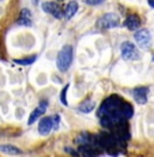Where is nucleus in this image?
<instances>
[{"mask_svg": "<svg viewBox=\"0 0 154 157\" xmlns=\"http://www.w3.org/2000/svg\"><path fill=\"white\" fill-rule=\"evenodd\" d=\"M135 41L141 48H147L152 41V36H150L147 29H138V32H135Z\"/></svg>", "mask_w": 154, "mask_h": 157, "instance_id": "nucleus-7", "label": "nucleus"}, {"mask_svg": "<svg viewBox=\"0 0 154 157\" xmlns=\"http://www.w3.org/2000/svg\"><path fill=\"white\" fill-rule=\"evenodd\" d=\"M79 153L85 157H97L98 150L92 145H79Z\"/></svg>", "mask_w": 154, "mask_h": 157, "instance_id": "nucleus-13", "label": "nucleus"}, {"mask_svg": "<svg viewBox=\"0 0 154 157\" xmlns=\"http://www.w3.org/2000/svg\"><path fill=\"white\" fill-rule=\"evenodd\" d=\"M57 123H59V116L42 117L38 123V132L41 135H48L53 128L57 127Z\"/></svg>", "mask_w": 154, "mask_h": 157, "instance_id": "nucleus-5", "label": "nucleus"}, {"mask_svg": "<svg viewBox=\"0 0 154 157\" xmlns=\"http://www.w3.org/2000/svg\"><path fill=\"white\" fill-rule=\"evenodd\" d=\"M45 111H47V102H41V104L38 105V107L36 108L32 113H30V117H29L28 123H29V124H33V123H34L38 117H41L42 115L45 113Z\"/></svg>", "mask_w": 154, "mask_h": 157, "instance_id": "nucleus-11", "label": "nucleus"}, {"mask_svg": "<svg viewBox=\"0 0 154 157\" xmlns=\"http://www.w3.org/2000/svg\"><path fill=\"white\" fill-rule=\"evenodd\" d=\"M105 0H85V3L89 6H98V4H102Z\"/></svg>", "mask_w": 154, "mask_h": 157, "instance_id": "nucleus-20", "label": "nucleus"}, {"mask_svg": "<svg viewBox=\"0 0 154 157\" xmlns=\"http://www.w3.org/2000/svg\"><path fill=\"white\" fill-rule=\"evenodd\" d=\"M34 60H36V56H30V57H26V59H17L15 63L21 64V66H29V64H32Z\"/></svg>", "mask_w": 154, "mask_h": 157, "instance_id": "nucleus-18", "label": "nucleus"}, {"mask_svg": "<svg viewBox=\"0 0 154 157\" xmlns=\"http://www.w3.org/2000/svg\"><path fill=\"white\" fill-rule=\"evenodd\" d=\"M124 25H126V28L130 30H138L141 26V19L137 14H131V15H128L127 19L124 21Z\"/></svg>", "mask_w": 154, "mask_h": 157, "instance_id": "nucleus-10", "label": "nucleus"}, {"mask_svg": "<svg viewBox=\"0 0 154 157\" xmlns=\"http://www.w3.org/2000/svg\"><path fill=\"white\" fill-rule=\"evenodd\" d=\"M96 26L100 30H109V29L117 28V26H120V18H119V15L115 13L104 14L101 18H98Z\"/></svg>", "mask_w": 154, "mask_h": 157, "instance_id": "nucleus-3", "label": "nucleus"}, {"mask_svg": "<svg viewBox=\"0 0 154 157\" xmlns=\"http://www.w3.org/2000/svg\"><path fill=\"white\" fill-rule=\"evenodd\" d=\"M59 2H63V0H59Z\"/></svg>", "mask_w": 154, "mask_h": 157, "instance_id": "nucleus-24", "label": "nucleus"}, {"mask_svg": "<svg viewBox=\"0 0 154 157\" xmlns=\"http://www.w3.org/2000/svg\"><path fill=\"white\" fill-rule=\"evenodd\" d=\"M124 100L119 96L113 94L105 98L98 107V119L102 127L105 128H113L115 126L120 124L123 122H127L124 113H123V105Z\"/></svg>", "mask_w": 154, "mask_h": 157, "instance_id": "nucleus-1", "label": "nucleus"}, {"mask_svg": "<svg viewBox=\"0 0 154 157\" xmlns=\"http://www.w3.org/2000/svg\"><path fill=\"white\" fill-rule=\"evenodd\" d=\"M123 113H124L126 119H131L132 115H134V108H132L131 104H128V102H124V105H123Z\"/></svg>", "mask_w": 154, "mask_h": 157, "instance_id": "nucleus-17", "label": "nucleus"}, {"mask_svg": "<svg viewBox=\"0 0 154 157\" xmlns=\"http://www.w3.org/2000/svg\"><path fill=\"white\" fill-rule=\"evenodd\" d=\"M72 59H74V49L71 45H64L60 49V52L57 53L56 59V66L60 71H67L70 68Z\"/></svg>", "mask_w": 154, "mask_h": 157, "instance_id": "nucleus-2", "label": "nucleus"}, {"mask_svg": "<svg viewBox=\"0 0 154 157\" xmlns=\"http://www.w3.org/2000/svg\"><path fill=\"white\" fill-rule=\"evenodd\" d=\"M32 13L28 8H23L19 14V18H18V23L22 26H32Z\"/></svg>", "mask_w": 154, "mask_h": 157, "instance_id": "nucleus-12", "label": "nucleus"}, {"mask_svg": "<svg viewBox=\"0 0 154 157\" xmlns=\"http://www.w3.org/2000/svg\"><path fill=\"white\" fill-rule=\"evenodd\" d=\"M153 62H154V56H153Z\"/></svg>", "mask_w": 154, "mask_h": 157, "instance_id": "nucleus-23", "label": "nucleus"}, {"mask_svg": "<svg viewBox=\"0 0 154 157\" xmlns=\"http://www.w3.org/2000/svg\"><path fill=\"white\" fill-rule=\"evenodd\" d=\"M98 137V142H100V146L102 149H107V150H113L119 146V142H117L116 137L112 134V132H100L97 135Z\"/></svg>", "mask_w": 154, "mask_h": 157, "instance_id": "nucleus-4", "label": "nucleus"}, {"mask_svg": "<svg viewBox=\"0 0 154 157\" xmlns=\"http://www.w3.org/2000/svg\"><path fill=\"white\" fill-rule=\"evenodd\" d=\"M42 11L47 13V14H49V15H52V17L57 18V19H60L62 17H64L63 13H62V8L53 2H45L44 4H42Z\"/></svg>", "mask_w": 154, "mask_h": 157, "instance_id": "nucleus-8", "label": "nucleus"}, {"mask_svg": "<svg viewBox=\"0 0 154 157\" xmlns=\"http://www.w3.org/2000/svg\"><path fill=\"white\" fill-rule=\"evenodd\" d=\"M122 57L124 60H135L139 57V51L132 43H123L122 44Z\"/></svg>", "mask_w": 154, "mask_h": 157, "instance_id": "nucleus-6", "label": "nucleus"}, {"mask_svg": "<svg viewBox=\"0 0 154 157\" xmlns=\"http://www.w3.org/2000/svg\"><path fill=\"white\" fill-rule=\"evenodd\" d=\"M147 93L149 89L147 87H137V89L132 90V97L138 104H146L147 101Z\"/></svg>", "mask_w": 154, "mask_h": 157, "instance_id": "nucleus-9", "label": "nucleus"}, {"mask_svg": "<svg viewBox=\"0 0 154 157\" xmlns=\"http://www.w3.org/2000/svg\"><path fill=\"white\" fill-rule=\"evenodd\" d=\"M78 3L77 2H70L67 6H66V8H64V11H63V15H64V18L66 19H71L72 17H74L75 14H77V11H78Z\"/></svg>", "mask_w": 154, "mask_h": 157, "instance_id": "nucleus-14", "label": "nucleus"}, {"mask_svg": "<svg viewBox=\"0 0 154 157\" xmlns=\"http://www.w3.org/2000/svg\"><path fill=\"white\" fill-rule=\"evenodd\" d=\"M94 108H96V102L89 98V100H85L83 102H81L79 107H78V109L83 113H89V112H92Z\"/></svg>", "mask_w": 154, "mask_h": 157, "instance_id": "nucleus-16", "label": "nucleus"}, {"mask_svg": "<svg viewBox=\"0 0 154 157\" xmlns=\"http://www.w3.org/2000/svg\"><path fill=\"white\" fill-rule=\"evenodd\" d=\"M0 152L6 153V155H11V156L22 155V150L17 146H13V145H0Z\"/></svg>", "mask_w": 154, "mask_h": 157, "instance_id": "nucleus-15", "label": "nucleus"}, {"mask_svg": "<svg viewBox=\"0 0 154 157\" xmlns=\"http://www.w3.org/2000/svg\"><path fill=\"white\" fill-rule=\"evenodd\" d=\"M147 3H149V6L152 8H154V0H147Z\"/></svg>", "mask_w": 154, "mask_h": 157, "instance_id": "nucleus-21", "label": "nucleus"}, {"mask_svg": "<svg viewBox=\"0 0 154 157\" xmlns=\"http://www.w3.org/2000/svg\"><path fill=\"white\" fill-rule=\"evenodd\" d=\"M68 85H66V87L62 90V96H60V101H62V104H64L66 107L68 105V101H67V92H68Z\"/></svg>", "mask_w": 154, "mask_h": 157, "instance_id": "nucleus-19", "label": "nucleus"}, {"mask_svg": "<svg viewBox=\"0 0 154 157\" xmlns=\"http://www.w3.org/2000/svg\"><path fill=\"white\" fill-rule=\"evenodd\" d=\"M32 2H33V4H37V3H38V0H32Z\"/></svg>", "mask_w": 154, "mask_h": 157, "instance_id": "nucleus-22", "label": "nucleus"}]
</instances>
